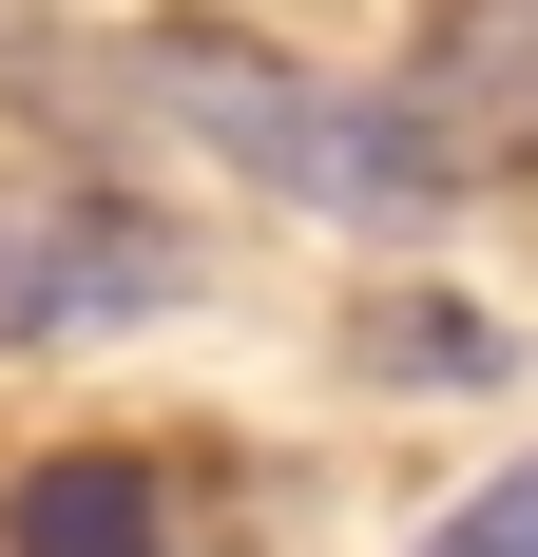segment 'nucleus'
<instances>
[{
    "instance_id": "obj_1",
    "label": "nucleus",
    "mask_w": 538,
    "mask_h": 557,
    "mask_svg": "<svg viewBox=\"0 0 538 557\" xmlns=\"http://www.w3.org/2000/svg\"><path fill=\"white\" fill-rule=\"evenodd\" d=\"M115 77H135L173 135H212L231 173H269V193H308V212H346V231H424V212H442L424 135H404L384 97H327L308 58L231 39V20H155V39L115 58Z\"/></svg>"
},
{
    "instance_id": "obj_2",
    "label": "nucleus",
    "mask_w": 538,
    "mask_h": 557,
    "mask_svg": "<svg viewBox=\"0 0 538 557\" xmlns=\"http://www.w3.org/2000/svg\"><path fill=\"white\" fill-rule=\"evenodd\" d=\"M173 288H193V250L135 231L115 193H0V346L135 327V308H173Z\"/></svg>"
},
{
    "instance_id": "obj_3",
    "label": "nucleus",
    "mask_w": 538,
    "mask_h": 557,
    "mask_svg": "<svg viewBox=\"0 0 538 557\" xmlns=\"http://www.w3.org/2000/svg\"><path fill=\"white\" fill-rule=\"evenodd\" d=\"M404 135H424V173L462 193V173H538V0H442L424 39H404Z\"/></svg>"
},
{
    "instance_id": "obj_4",
    "label": "nucleus",
    "mask_w": 538,
    "mask_h": 557,
    "mask_svg": "<svg viewBox=\"0 0 538 557\" xmlns=\"http://www.w3.org/2000/svg\"><path fill=\"white\" fill-rule=\"evenodd\" d=\"M0 557H173V481L135 443H58L0 481Z\"/></svg>"
},
{
    "instance_id": "obj_5",
    "label": "nucleus",
    "mask_w": 538,
    "mask_h": 557,
    "mask_svg": "<svg viewBox=\"0 0 538 557\" xmlns=\"http://www.w3.org/2000/svg\"><path fill=\"white\" fill-rule=\"evenodd\" d=\"M346 346H366L384 385H481V366H500V327L462 308V288H384V308H366Z\"/></svg>"
},
{
    "instance_id": "obj_6",
    "label": "nucleus",
    "mask_w": 538,
    "mask_h": 557,
    "mask_svg": "<svg viewBox=\"0 0 538 557\" xmlns=\"http://www.w3.org/2000/svg\"><path fill=\"white\" fill-rule=\"evenodd\" d=\"M424 557H538V461H500V481H481L462 519H442Z\"/></svg>"
}]
</instances>
